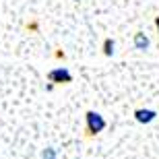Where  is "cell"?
Segmentation results:
<instances>
[{
	"instance_id": "4",
	"label": "cell",
	"mask_w": 159,
	"mask_h": 159,
	"mask_svg": "<svg viewBox=\"0 0 159 159\" xmlns=\"http://www.w3.org/2000/svg\"><path fill=\"white\" fill-rule=\"evenodd\" d=\"M134 48H136V50H141V52H145V50L151 48V39H149L147 33H143V31L134 33Z\"/></svg>"
},
{
	"instance_id": "1",
	"label": "cell",
	"mask_w": 159,
	"mask_h": 159,
	"mask_svg": "<svg viewBox=\"0 0 159 159\" xmlns=\"http://www.w3.org/2000/svg\"><path fill=\"white\" fill-rule=\"evenodd\" d=\"M85 120H87V130L91 132V134H99V132H103L107 126L106 118L101 116L99 112H87V116H85Z\"/></svg>"
},
{
	"instance_id": "6",
	"label": "cell",
	"mask_w": 159,
	"mask_h": 159,
	"mask_svg": "<svg viewBox=\"0 0 159 159\" xmlns=\"http://www.w3.org/2000/svg\"><path fill=\"white\" fill-rule=\"evenodd\" d=\"M41 159H58V151L54 147H46L41 153Z\"/></svg>"
},
{
	"instance_id": "8",
	"label": "cell",
	"mask_w": 159,
	"mask_h": 159,
	"mask_svg": "<svg viewBox=\"0 0 159 159\" xmlns=\"http://www.w3.org/2000/svg\"><path fill=\"white\" fill-rule=\"evenodd\" d=\"M75 2H79V0H75Z\"/></svg>"
},
{
	"instance_id": "7",
	"label": "cell",
	"mask_w": 159,
	"mask_h": 159,
	"mask_svg": "<svg viewBox=\"0 0 159 159\" xmlns=\"http://www.w3.org/2000/svg\"><path fill=\"white\" fill-rule=\"evenodd\" d=\"M155 27H157V35H159V17L155 19Z\"/></svg>"
},
{
	"instance_id": "3",
	"label": "cell",
	"mask_w": 159,
	"mask_h": 159,
	"mask_svg": "<svg viewBox=\"0 0 159 159\" xmlns=\"http://www.w3.org/2000/svg\"><path fill=\"white\" fill-rule=\"evenodd\" d=\"M157 118V110H151V107H139L134 112V120L139 124H151Z\"/></svg>"
},
{
	"instance_id": "5",
	"label": "cell",
	"mask_w": 159,
	"mask_h": 159,
	"mask_svg": "<svg viewBox=\"0 0 159 159\" xmlns=\"http://www.w3.org/2000/svg\"><path fill=\"white\" fill-rule=\"evenodd\" d=\"M114 48H116V41L107 37V39L103 41V54H106V56H112V54H114Z\"/></svg>"
},
{
	"instance_id": "2",
	"label": "cell",
	"mask_w": 159,
	"mask_h": 159,
	"mask_svg": "<svg viewBox=\"0 0 159 159\" xmlns=\"http://www.w3.org/2000/svg\"><path fill=\"white\" fill-rule=\"evenodd\" d=\"M48 81L50 83H72V72L66 66H58L48 72Z\"/></svg>"
}]
</instances>
